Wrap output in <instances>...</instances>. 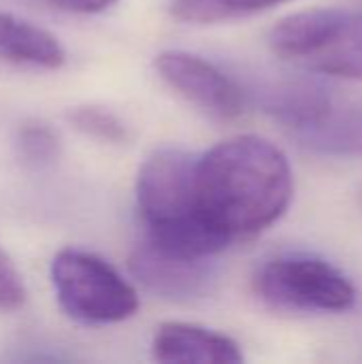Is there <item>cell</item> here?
Segmentation results:
<instances>
[{
	"instance_id": "obj_15",
	"label": "cell",
	"mask_w": 362,
	"mask_h": 364,
	"mask_svg": "<svg viewBox=\"0 0 362 364\" xmlns=\"http://www.w3.org/2000/svg\"><path fill=\"white\" fill-rule=\"evenodd\" d=\"M28 299L23 279L11 258L0 250V309L4 311H15L23 307Z\"/></svg>"
},
{
	"instance_id": "obj_9",
	"label": "cell",
	"mask_w": 362,
	"mask_h": 364,
	"mask_svg": "<svg viewBox=\"0 0 362 364\" xmlns=\"http://www.w3.org/2000/svg\"><path fill=\"white\" fill-rule=\"evenodd\" d=\"M0 60L21 66L60 68L66 53L49 30L0 11Z\"/></svg>"
},
{
	"instance_id": "obj_16",
	"label": "cell",
	"mask_w": 362,
	"mask_h": 364,
	"mask_svg": "<svg viewBox=\"0 0 362 364\" xmlns=\"http://www.w3.org/2000/svg\"><path fill=\"white\" fill-rule=\"evenodd\" d=\"M62 9L75 11V13H100L105 9H109L111 4H115L117 0H49Z\"/></svg>"
},
{
	"instance_id": "obj_3",
	"label": "cell",
	"mask_w": 362,
	"mask_h": 364,
	"mask_svg": "<svg viewBox=\"0 0 362 364\" xmlns=\"http://www.w3.org/2000/svg\"><path fill=\"white\" fill-rule=\"evenodd\" d=\"M269 45L312 70L362 79V11L312 9L288 15L269 32Z\"/></svg>"
},
{
	"instance_id": "obj_14",
	"label": "cell",
	"mask_w": 362,
	"mask_h": 364,
	"mask_svg": "<svg viewBox=\"0 0 362 364\" xmlns=\"http://www.w3.org/2000/svg\"><path fill=\"white\" fill-rule=\"evenodd\" d=\"M60 141L55 132L41 122H28L17 130V154L32 166H45L58 158Z\"/></svg>"
},
{
	"instance_id": "obj_7",
	"label": "cell",
	"mask_w": 362,
	"mask_h": 364,
	"mask_svg": "<svg viewBox=\"0 0 362 364\" xmlns=\"http://www.w3.org/2000/svg\"><path fill=\"white\" fill-rule=\"evenodd\" d=\"M128 267L145 290L171 301L205 296L215 282V269L209 264V258L177 256L149 241L134 247Z\"/></svg>"
},
{
	"instance_id": "obj_12",
	"label": "cell",
	"mask_w": 362,
	"mask_h": 364,
	"mask_svg": "<svg viewBox=\"0 0 362 364\" xmlns=\"http://www.w3.org/2000/svg\"><path fill=\"white\" fill-rule=\"evenodd\" d=\"M303 141L339 154H362V113L337 115L331 111L320 124L303 130Z\"/></svg>"
},
{
	"instance_id": "obj_4",
	"label": "cell",
	"mask_w": 362,
	"mask_h": 364,
	"mask_svg": "<svg viewBox=\"0 0 362 364\" xmlns=\"http://www.w3.org/2000/svg\"><path fill=\"white\" fill-rule=\"evenodd\" d=\"M51 284L64 314L83 324H117L139 311L134 286L85 250H60L51 260Z\"/></svg>"
},
{
	"instance_id": "obj_11",
	"label": "cell",
	"mask_w": 362,
	"mask_h": 364,
	"mask_svg": "<svg viewBox=\"0 0 362 364\" xmlns=\"http://www.w3.org/2000/svg\"><path fill=\"white\" fill-rule=\"evenodd\" d=\"M292 0H173L171 13L188 23H220L245 19Z\"/></svg>"
},
{
	"instance_id": "obj_1",
	"label": "cell",
	"mask_w": 362,
	"mask_h": 364,
	"mask_svg": "<svg viewBox=\"0 0 362 364\" xmlns=\"http://www.w3.org/2000/svg\"><path fill=\"white\" fill-rule=\"evenodd\" d=\"M196 190L203 211L230 239H239L267 230L286 213L294 181L275 143L243 134L198 156Z\"/></svg>"
},
{
	"instance_id": "obj_6",
	"label": "cell",
	"mask_w": 362,
	"mask_h": 364,
	"mask_svg": "<svg viewBox=\"0 0 362 364\" xmlns=\"http://www.w3.org/2000/svg\"><path fill=\"white\" fill-rule=\"evenodd\" d=\"M154 64L173 90L203 111L222 119L239 117L245 111L247 94L243 87L209 60L173 49L158 53Z\"/></svg>"
},
{
	"instance_id": "obj_5",
	"label": "cell",
	"mask_w": 362,
	"mask_h": 364,
	"mask_svg": "<svg viewBox=\"0 0 362 364\" xmlns=\"http://www.w3.org/2000/svg\"><path fill=\"white\" fill-rule=\"evenodd\" d=\"M258 296L275 309L344 314L356 303L354 284L331 262L307 254H282L256 273Z\"/></svg>"
},
{
	"instance_id": "obj_10",
	"label": "cell",
	"mask_w": 362,
	"mask_h": 364,
	"mask_svg": "<svg viewBox=\"0 0 362 364\" xmlns=\"http://www.w3.org/2000/svg\"><path fill=\"white\" fill-rule=\"evenodd\" d=\"M265 107L277 119L301 132L314 128L333 111L329 94L312 83H286L275 87L267 92Z\"/></svg>"
},
{
	"instance_id": "obj_8",
	"label": "cell",
	"mask_w": 362,
	"mask_h": 364,
	"mask_svg": "<svg viewBox=\"0 0 362 364\" xmlns=\"http://www.w3.org/2000/svg\"><path fill=\"white\" fill-rule=\"evenodd\" d=\"M151 356L162 364L243 363V352L235 339L186 322L160 324L151 341Z\"/></svg>"
},
{
	"instance_id": "obj_2",
	"label": "cell",
	"mask_w": 362,
	"mask_h": 364,
	"mask_svg": "<svg viewBox=\"0 0 362 364\" xmlns=\"http://www.w3.org/2000/svg\"><path fill=\"white\" fill-rule=\"evenodd\" d=\"M198 156L175 147L154 151L137 175V207L156 247L211 258L233 241L201 207L196 190Z\"/></svg>"
},
{
	"instance_id": "obj_13",
	"label": "cell",
	"mask_w": 362,
	"mask_h": 364,
	"mask_svg": "<svg viewBox=\"0 0 362 364\" xmlns=\"http://www.w3.org/2000/svg\"><path fill=\"white\" fill-rule=\"evenodd\" d=\"M68 122L75 130L83 132L85 136H92L96 141L105 143H124L128 139L126 124L113 113L102 107L83 105L68 111Z\"/></svg>"
}]
</instances>
